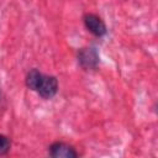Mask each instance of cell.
Listing matches in <instances>:
<instances>
[{
	"mask_svg": "<svg viewBox=\"0 0 158 158\" xmlns=\"http://www.w3.org/2000/svg\"><path fill=\"white\" fill-rule=\"evenodd\" d=\"M26 86L43 99H52L58 91V80L53 75H44L37 69H31L26 75Z\"/></svg>",
	"mask_w": 158,
	"mask_h": 158,
	"instance_id": "obj_1",
	"label": "cell"
},
{
	"mask_svg": "<svg viewBox=\"0 0 158 158\" xmlns=\"http://www.w3.org/2000/svg\"><path fill=\"white\" fill-rule=\"evenodd\" d=\"M78 63L81 68L89 70L95 69L99 64V54L94 47H85L78 51Z\"/></svg>",
	"mask_w": 158,
	"mask_h": 158,
	"instance_id": "obj_2",
	"label": "cell"
},
{
	"mask_svg": "<svg viewBox=\"0 0 158 158\" xmlns=\"http://www.w3.org/2000/svg\"><path fill=\"white\" fill-rule=\"evenodd\" d=\"M48 153L53 158H75L78 157L77 151L73 146L65 142H54L49 146Z\"/></svg>",
	"mask_w": 158,
	"mask_h": 158,
	"instance_id": "obj_3",
	"label": "cell"
},
{
	"mask_svg": "<svg viewBox=\"0 0 158 158\" xmlns=\"http://www.w3.org/2000/svg\"><path fill=\"white\" fill-rule=\"evenodd\" d=\"M84 25L88 31H90L96 37H102L106 33V25L98 15L86 14L84 16Z\"/></svg>",
	"mask_w": 158,
	"mask_h": 158,
	"instance_id": "obj_4",
	"label": "cell"
},
{
	"mask_svg": "<svg viewBox=\"0 0 158 158\" xmlns=\"http://www.w3.org/2000/svg\"><path fill=\"white\" fill-rule=\"evenodd\" d=\"M10 147H11L10 139H9L6 136L0 135V156L7 153V152L10 151Z\"/></svg>",
	"mask_w": 158,
	"mask_h": 158,
	"instance_id": "obj_5",
	"label": "cell"
}]
</instances>
